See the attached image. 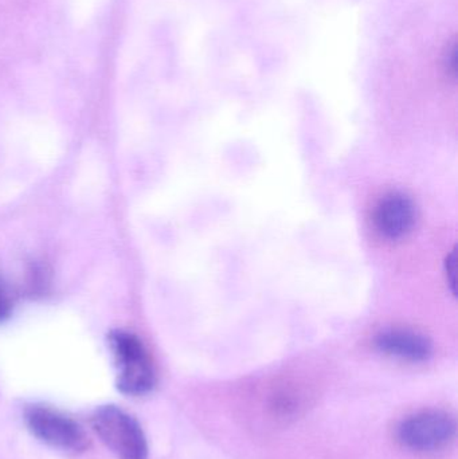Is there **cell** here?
<instances>
[{
    "label": "cell",
    "instance_id": "obj_1",
    "mask_svg": "<svg viewBox=\"0 0 458 459\" xmlns=\"http://www.w3.org/2000/svg\"><path fill=\"white\" fill-rule=\"evenodd\" d=\"M117 368V387L124 395L142 396L156 385V371L150 353L134 334L116 331L109 336Z\"/></svg>",
    "mask_w": 458,
    "mask_h": 459
},
{
    "label": "cell",
    "instance_id": "obj_2",
    "mask_svg": "<svg viewBox=\"0 0 458 459\" xmlns=\"http://www.w3.org/2000/svg\"><path fill=\"white\" fill-rule=\"evenodd\" d=\"M91 428L117 459H148V442L140 423L116 406H102L91 415Z\"/></svg>",
    "mask_w": 458,
    "mask_h": 459
},
{
    "label": "cell",
    "instance_id": "obj_3",
    "mask_svg": "<svg viewBox=\"0 0 458 459\" xmlns=\"http://www.w3.org/2000/svg\"><path fill=\"white\" fill-rule=\"evenodd\" d=\"M24 420L32 436L54 449L81 453L88 447L83 429L73 418L53 407L45 404L27 407Z\"/></svg>",
    "mask_w": 458,
    "mask_h": 459
},
{
    "label": "cell",
    "instance_id": "obj_4",
    "mask_svg": "<svg viewBox=\"0 0 458 459\" xmlns=\"http://www.w3.org/2000/svg\"><path fill=\"white\" fill-rule=\"evenodd\" d=\"M456 420L440 410H428L406 418L398 426V441L406 449L432 453L448 446L456 437Z\"/></svg>",
    "mask_w": 458,
    "mask_h": 459
},
{
    "label": "cell",
    "instance_id": "obj_5",
    "mask_svg": "<svg viewBox=\"0 0 458 459\" xmlns=\"http://www.w3.org/2000/svg\"><path fill=\"white\" fill-rule=\"evenodd\" d=\"M374 221L382 235L398 239L413 229L416 222V206L403 194H389L376 206Z\"/></svg>",
    "mask_w": 458,
    "mask_h": 459
},
{
    "label": "cell",
    "instance_id": "obj_6",
    "mask_svg": "<svg viewBox=\"0 0 458 459\" xmlns=\"http://www.w3.org/2000/svg\"><path fill=\"white\" fill-rule=\"evenodd\" d=\"M376 345L385 355L411 363L428 360L433 353V345L429 339L406 329L384 332L376 337Z\"/></svg>",
    "mask_w": 458,
    "mask_h": 459
},
{
    "label": "cell",
    "instance_id": "obj_7",
    "mask_svg": "<svg viewBox=\"0 0 458 459\" xmlns=\"http://www.w3.org/2000/svg\"><path fill=\"white\" fill-rule=\"evenodd\" d=\"M11 307L13 304H11L10 293L3 281L0 280V323L10 316Z\"/></svg>",
    "mask_w": 458,
    "mask_h": 459
}]
</instances>
